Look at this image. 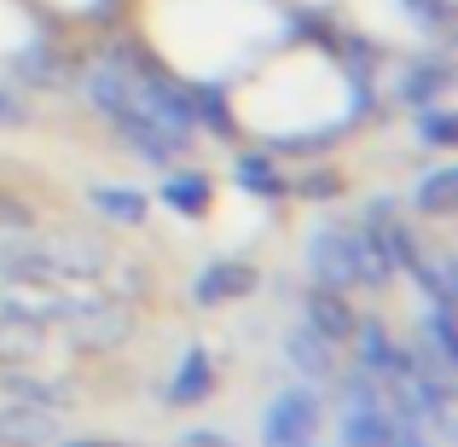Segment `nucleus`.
Instances as JSON below:
<instances>
[{
    "label": "nucleus",
    "mask_w": 458,
    "mask_h": 447,
    "mask_svg": "<svg viewBox=\"0 0 458 447\" xmlns=\"http://www.w3.org/2000/svg\"><path fill=\"white\" fill-rule=\"evenodd\" d=\"M111 273V245L88 233L47 238L30 227L0 233V279L6 285H47V291H70V285H93Z\"/></svg>",
    "instance_id": "f257e3e1"
},
{
    "label": "nucleus",
    "mask_w": 458,
    "mask_h": 447,
    "mask_svg": "<svg viewBox=\"0 0 458 447\" xmlns=\"http://www.w3.org/2000/svg\"><path fill=\"white\" fill-rule=\"evenodd\" d=\"M308 273L313 285H331V291H383L394 279V262L366 227H325L308 238Z\"/></svg>",
    "instance_id": "f03ea898"
},
{
    "label": "nucleus",
    "mask_w": 458,
    "mask_h": 447,
    "mask_svg": "<svg viewBox=\"0 0 458 447\" xmlns=\"http://www.w3.org/2000/svg\"><path fill=\"white\" fill-rule=\"evenodd\" d=\"M70 343L81 348V355H111V348H123L128 337H134V314H128V302L116 297H93L81 291V308L64 320Z\"/></svg>",
    "instance_id": "7ed1b4c3"
},
{
    "label": "nucleus",
    "mask_w": 458,
    "mask_h": 447,
    "mask_svg": "<svg viewBox=\"0 0 458 447\" xmlns=\"http://www.w3.org/2000/svg\"><path fill=\"white\" fill-rule=\"evenodd\" d=\"M116 140L128 146V157H140V163H157V168H174V157L186 151V134L168 123H157L151 111H140V105H128V111L111 116Z\"/></svg>",
    "instance_id": "20e7f679"
},
{
    "label": "nucleus",
    "mask_w": 458,
    "mask_h": 447,
    "mask_svg": "<svg viewBox=\"0 0 458 447\" xmlns=\"http://www.w3.org/2000/svg\"><path fill=\"white\" fill-rule=\"evenodd\" d=\"M319 430V401L313 390H279L261 407V447H302Z\"/></svg>",
    "instance_id": "39448f33"
},
{
    "label": "nucleus",
    "mask_w": 458,
    "mask_h": 447,
    "mask_svg": "<svg viewBox=\"0 0 458 447\" xmlns=\"http://www.w3.org/2000/svg\"><path fill=\"white\" fill-rule=\"evenodd\" d=\"M81 99H88L105 123H111L116 111H128V105H134V58H123V53L93 58V64L81 70Z\"/></svg>",
    "instance_id": "423d86ee"
},
{
    "label": "nucleus",
    "mask_w": 458,
    "mask_h": 447,
    "mask_svg": "<svg viewBox=\"0 0 458 447\" xmlns=\"http://www.w3.org/2000/svg\"><path fill=\"white\" fill-rule=\"evenodd\" d=\"M250 291H261L256 262H215V268L198 273V285H191V302H198V308H226V302H244Z\"/></svg>",
    "instance_id": "0eeeda50"
},
{
    "label": "nucleus",
    "mask_w": 458,
    "mask_h": 447,
    "mask_svg": "<svg viewBox=\"0 0 458 447\" xmlns=\"http://www.w3.org/2000/svg\"><path fill=\"white\" fill-rule=\"evenodd\" d=\"M406 436H412V430H406L383 401L377 407H343V425H336V442L343 447H394Z\"/></svg>",
    "instance_id": "6e6552de"
},
{
    "label": "nucleus",
    "mask_w": 458,
    "mask_h": 447,
    "mask_svg": "<svg viewBox=\"0 0 458 447\" xmlns=\"http://www.w3.org/2000/svg\"><path fill=\"white\" fill-rule=\"evenodd\" d=\"M354 320H360V314L348 308L343 291H331V285L302 291V325H308V331H319L325 343H348V337H354Z\"/></svg>",
    "instance_id": "1a4fd4ad"
},
{
    "label": "nucleus",
    "mask_w": 458,
    "mask_h": 447,
    "mask_svg": "<svg viewBox=\"0 0 458 447\" xmlns=\"http://www.w3.org/2000/svg\"><path fill=\"white\" fill-rule=\"evenodd\" d=\"M0 390L6 401H23V407H47V413H70L76 407V390L64 378H35L23 366H0Z\"/></svg>",
    "instance_id": "9d476101"
},
{
    "label": "nucleus",
    "mask_w": 458,
    "mask_h": 447,
    "mask_svg": "<svg viewBox=\"0 0 458 447\" xmlns=\"http://www.w3.org/2000/svg\"><path fill=\"white\" fill-rule=\"evenodd\" d=\"M53 442H58V413L0 401V447H53Z\"/></svg>",
    "instance_id": "9b49d317"
},
{
    "label": "nucleus",
    "mask_w": 458,
    "mask_h": 447,
    "mask_svg": "<svg viewBox=\"0 0 458 447\" xmlns=\"http://www.w3.org/2000/svg\"><path fill=\"white\" fill-rule=\"evenodd\" d=\"M354 355H360V366L371 372V378H401L406 372V348H394V337L383 331L377 320H354Z\"/></svg>",
    "instance_id": "f8f14e48"
},
{
    "label": "nucleus",
    "mask_w": 458,
    "mask_h": 447,
    "mask_svg": "<svg viewBox=\"0 0 458 447\" xmlns=\"http://www.w3.org/2000/svg\"><path fill=\"white\" fill-rule=\"evenodd\" d=\"M209 395H215V360H209L203 343H191L186 355H180L174 378H168V407H198V401H209Z\"/></svg>",
    "instance_id": "ddd939ff"
},
{
    "label": "nucleus",
    "mask_w": 458,
    "mask_h": 447,
    "mask_svg": "<svg viewBox=\"0 0 458 447\" xmlns=\"http://www.w3.org/2000/svg\"><path fill=\"white\" fill-rule=\"evenodd\" d=\"M284 360H291L296 372H302L308 383H331L336 372V343H325L319 331H308V325H296V331H284Z\"/></svg>",
    "instance_id": "4468645a"
},
{
    "label": "nucleus",
    "mask_w": 458,
    "mask_h": 447,
    "mask_svg": "<svg viewBox=\"0 0 458 447\" xmlns=\"http://www.w3.org/2000/svg\"><path fill=\"white\" fill-rule=\"evenodd\" d=\"M157 198H163V210L198 221V215H209L215 186H209V175H198V168H168V180H163V192H157Z\"/></svg>",
    "instance_id": "2eb2a0df"
},
{
    "label": "nucleus",
    "mask_w": 458,
    "mask_h": 447,
    "mask_svg": "<svg viewBox=\"0 0 458 447\" xmlns=\"http://www.w3.org/2000/svg\"><path fill=\"white\" fill-rule=\"evenodd\" d=\"M88 210L105 215V221H116V227H140L151 215V198L140 186H93L88 192Z\"/></svg>",
    "instance_id": "dca6fc26"
},
{
    "label": "nucleus",
    "mask_w": 458,
    "mask_h": 447,
    "mask_svg": "<svg viewBox=\"0 0 458 447\" xmlns=\"http://www.w3.org/2000/svg\"><path fill=\"white\" fill-rule=\"evenodd\" d=\"M447 82H453V70L441 64V58H418V64H406V76H401V105H406V111H418V105H441Z\"/></svg>",
    "instance_id": "f3484780"
},
{
    "label": "nucleus",
    "mask_w": 458,
    "mask_h": 447,
    "mask_svg": "<svg viewBox=\"0 0 458 447\" xmlns=\"http://www.w3.org/2000/svg\"><path fill=\"white\" fill-rule=\"evenodd\" d=\"M418 348H424L436 366H447L453 372V360H458V331H453V308H436L429 302L424 314H418Z\"/></svg>",
    "instance_id": "a211bd4d"
},
{
    "label": "nucleus",
    "mask_w": 458,
    "mask_h": 447,
    "mask_svg": "<svg viewBox=\"0 0 458 447\" xmlns=\"http://www.w3.org/2000/svg\"><path fill=\"white\" fill-rule=\"evenodd\" d=\"M12 76L30 82V88H53V82H64V53H58L53 41H35L12 58Z\"/></svg>",
    "instance_id": "6ab92c4d"
},
{
    "label": "nucleus",
    "mask_w": 458,
    "mask_h": 447,
    "mask_svg": "<svg viewBox=\"0 0 458 447\" xmlns=\"http://www.w3.org/2000/svg\"><path fill=\"white\" fill-rule=\"evenodd\" d=\"M453 192H458V175L441 163V168H424V175L412 180V198L406 203H412L418 215H453Z\"/></svg>",
    "instance_id": "aec40b11"
},
{
    "label": "nucleus",
    "mask_w": 458,
    "mask_h": 447,
    "mask_svg": "<svg viewBox=\"0 0 458 447\" xmlns=\"http://www.w3.org/2000/svg\"><path fill=\"white\" fill-rule=\"evenodd\" d=\"M47 331L41 325H18V320H0V366H30L41 360Z\"/></svg>",
    "instance_id": "412c9836"
},
{
    "label": "nucleus",
    "mask_w": 458,
    "mask_h": 447,
    "mask_svg": "<svg viewBox=\"0 0 458 447\" xmlns=\"http://www.w3.org/2000/svg\"><path fill=\"white\" fill-rule=\"evenodd\" d=\"M412 285H418L429 302H436V308H453V302H458V291H453V268H447V262H436V256H424V262L412 268Z\"/></svg>",
    "instance_id": "4be33fe9"
},
{
    "label": "nucleus",
    "mask_w": 458,
    "mask_h": 447,
    "mask_svg": "<svg viewBox=\"0 0 458 447\" xmlns=\"http://www.w3.org/2000/svg\"><path fill=\"white\" fill-rule=\"evenodd\" d=\"M412 128H418V146H429V151H447L453 146V116L441 111V105H418Z\"/></svg>",
    "instance_id": "5701e85b"
},
{
    "label": "nucleus",
    "mask_w": 458,
    "mask_h": 447,
    "mask_svg": "<svg viewBox=\"0 0 458 447\" xmlns=\"http://www.w3.org/2000/svg\"><path fill=\"white\" fill-rule=\"evenodd\" d=\"M336 401L343 407H377L383 401V378H371L366 366L343 372V378H336Z\"/></svg>",
    "instance_id": "b1692460"
},
{
    "label": "nucleus",
    "mask_w": 458,
    "mask_h": 447,
    "mask_svg": "<svg viewBox=\"0 0 458 447\" xmlns=\"http://www.w3.org/2000/svg\"><path fill=\"white\" fill-rule=\"evenodd\" d=\"M233 175L244 180L250 192H261V198H279V186H284V180H279V168H273L267 157H256V151H250V157H238V163H233Z\"/></svg>",
    "instance_id": "393cba45"
},
{
    "label": "nucleus",
    "mask_w": 458,
    "mask_h": 447,
    "mask_svg": "<svg viewBox=\"0 0 458 447\" xmlns=\"http://www.w3.org/2000/svg\"><path fill=\"white\" fill-rule=\"evenodd\" d=\"M111 279H116V302H134V297H146L151 273H140V268H116Z\"/></svg>",
    "instance_id": "a878e982"
},
{
    "label": "nucleus",
    "mask_w": 458,
    "mask_h": 447,
    "mask_svg": "<svg viewBox=\"0 0 458 447\" xmlns=\"http://www.w3.org/2000/svg\"><path fill=\"white\" fill-rule=\"evenodd\" d=\"M180 447H238L226 430H209V425H198V430H180Z\"/></svg>",
    "instance_id": "bb28decb"
},
{
    "label": "nucleus",
    "mask_w": 458,
    "mask_h": 447,
    "mask_svg": "<svg viewBox=\"0 0 458 447\" xmlns=\"http://www.w3.org/2000/svg\"><path fill=\"white\" fill-rule=\"evenodd\" d=\"M302 192H308V203H331L336 192H343V180H336V175H308Z\"/></svg>",
    "instance_id": "cd10ccee"
},
{
    "label": "nucleus",
    "mask_w": 458,
    "mask_h": 447,
    "mask_svg": "<svg viewBox=\"0 0 458 447\" xmlns=\"http://www.w3.org/2000/svg\"><path fill=\"white\" fill-rule=\"evenodd\" d=\"M18 123H30V105H23L12 88H0V128H18Z\"/></svg>",
    "instance_id": "c85d7f7f"
},
{
    "label": "nucleus",
    "mask_w": 458,
    "mask_h": 447,
    "mask_svg": "<svg viewBox=\"0 0 458 447\" xmlns=\"http://www.w3.org/2000/svg\"><path fill=\"white\" fill-rule=\"evenodd\" d=\"M383 221H394V198H371L360 210V227H383Z\"/></svg>",
    "instance_id": "c756f323"
},
{
    "label": "nucleus",
    "mask_w": 458,
    "mask_h": 447,
    "mask_svg": "<svg viewBox=\"0 0 458 447\" xmlns=\"http://www.w3.org/2000/svg\"><path fill=\"white\" fill-rule=\"evenodd\" d=\"M0 227H6V233H12V227H30V210H18V203L0 198Z\"/></svg>",
    "instance_id": "7c9ffc66"
},
{
    "label": "nucleus",
    "mask_w": 458,
    "mask_h": 447,
    "mask_svg": "<svg viewBox=\"0 0 458 447\" xmlns=\"http://www.w3.org/2000/svg\"><path fill=\"white\" fill-rule=\"evenodd\" d=\"M58 447H128V442H93V436H81V442H58Z\"/></svg>",
    "instance_id": "2f4dec72"
},
{
    "label": "nucleus",
    "mask_w": 458,
    "mask_h": 447,
    "mask_svg": "<svg viewBox=\"0 0 458 447\" xmlns=\"http://www.w3.org/2000/svg\"><path fill=\"white\" fill-rule=\"evenodd\" d=\"M394 447H424V442H412V436H406V442H394Z\"/></svg>",
    "instance_id": "473e14b6"
},
{
    "label": "nucleus",
    "mask_w": 458,
    "mask_h": 447,
    "mask_svg": "<svg viewBox=\"0 0 458 447\" xmlns=\"http://www.w3.org/2000/svg\"><path fill=\"white\" fill-rule=\"evenodd\" d=\"M302 447H313V442H302Z\"/></svg>",
    "instance_id": "72a5a7b5"
}]
</instances>
